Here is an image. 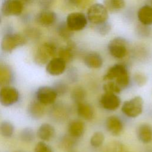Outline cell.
Wrapping results in <instances>:
<instances>
[{
	"instance_id": "obj_3",
	"label": "cell",
	"mask_w": 152,
	"mask_h": 152,
	"mask_svg": "<svg viewBox=\"0 0 152 152\" xmlns=\"http://www.w3.org/2000/svg\"><path fill=\"white\" fill-rule=\"evenodd\" d=\"M86 17L91 24L96 25L107 21L108 11L103 4L96 3L88 8Z\"/></svg>"
},
{
	"instance_id": "obj_4",
	"label": "cell",
	"mask_w": 152,
	"mask_h": 152,
	"mask_svg": "<svg viewBox=\"0 0 152 152\" xmlns=\"http://www.w3.org/2000/svg\"><path fill=\"white\" fill-rule=\"evenodd\" d=\"M143 99L141 96H135L125 101L122 105L121 110L126 116L136 118L141 114L143 110Z\"/></svg>"
},
{
	"instance_id": "obj_41",
	"label": "cell",
	"mask_w": 152,
	"mask_h": 152,
	"mask_svg": "<svg viewBox=\"0 0 152 152\" xmlns=\"http://www.w3.org/2000/svg\"><path fill=\"white\" fill-rule=\"evenodd\" d=\"M17 1L20 2L23 5L31 4L34 1V0H17Z\"/></svg>"
},
{
	"instance_id": "obj_1",
	"label": "cell",
	"mask_w": 152,
	"mask_h": 152,
	"mask_svg": "<svg viewBox=\"0 0 152 152\" xmlns=\"http://www.w3.org/2000/svg\"><path fill=\"white\" fill-rule=\"evenodd\" d=\"M58 54V49L55 44L52 42H45L41 45L35 52L34 61L39 65L47 64Z\"/></svg>"
},
{
	"instance_id": "obj_14",
	"label": "cell",
	"mask_w": 152,
	"mask_h": 152,
	"mask_svg": "<svg viewBox=\"0 0 152 152\" xmlns=\"http://www.w3.org/2000/svg\"><path fill=\"white\" fill-rule=\"evenodd\" d=\"M75 48V43L71 40H68L66 46L61 47L58 50V55L66 63L70 62L74 58Z\"/></svg>"
},
{
	"instance_id": "obj_42",
	"label": "cell",
	"mask_w": 152,
	"mask_h": 152,
	"mask_svg": "<svg viewBox=\"0 0 152 152\" xmlns=\"http://www.w3.org/2000/svg\"><path fill=\"white\" fill-rule=\"evenodd\" d=\"M14 152H26V151H23V150H17V151H15Z\"/></svg>"
},
{
	"instance_id": "obj_18",
	"label": "cell",
	"mask_w": 152,
	"mask_h": 152,
	"mask_svg": "<svg viewBox=\"0 0 152 152\" xmlns=\"http://www.w3.org/2000/svg\"><path fill=\"white\" fill-rule=\"evenodd\" d=\"M137 135L141 142L149 143L152 140V127L147 124H141L137 128Z\"/></svg>"
},
{
	"instance_id": "obj_33",
	"label": "cell",
	"mask_w": 152,
	"mask_h": 152,
	"mask_svg": "<svg viewBox=\"0 0 152 152\" xmlns=\"http://www.w3.org/2000/svg\"><path fill=\"white\" fill-rule=\"evenodd\" d=\"M52 87L56 91L58 96H63L68 91L67 84L64 81L62 80L56 81L54 83L53 86Z\"/></svg>"
},
{
	"instance_id": "obj_5",
	"label": "cell",
	"mask_w": 152,
	"mask_h": 152,
	"mask_svg": "<svg viewBox=\"0 0 152 152\" xmlns=\"http://www.w3.org/2000/svg\"><path fill=\"white\" fill-rule=\"evenodd\" d=\"M107 49L109 53L113 58L116 59L123 58L127 53L126 40L122 37H115L109 42Z\"/></svg>"
},
{
	"instance_id": "obj_38",
	"label": "cell",
	"mask_w": 152,
	"mask_h": 152,
	"mask_svg": "<svg viewBox=\"0 0 152 152\" xmlns=\"http://www.w3.org/2000/svg\"><path fill=\"white\" fill-rule=\"evenodd\" d=\"M55 0H37V4L43 10H49L53 5Z\"/></svg>"
},
{
	"instance_id": "obj_9",
	"label": "cell",
	"mask_w": 152,
	"mask_h": 152,
	"mask_svg": "<svg viewBox=\"0 0 152 152\" xmlns=\"http://www.w3.org/2000/svg\"><path fill=\"white\" fill-rule=\"evenodd\" d=\"M24 5L17 0H6L1 5V13L6 17L18 16L23 10Z\"/></svg>"
},
{
	"instance_id": "obj_35",
	"label": "cell",
	"mask_w": 152,
	"mask_h": 152,
	"mask_svg": "<svg viewBox=\"0 0 152 152\" xmlns=\"http://www.w3.org/2000/svg\"><path fill=\"white\" fill-rule=\"evenodd\" d=\"M69 137L65 136L61 140V142H60V145L65 149H68L72 145H73V139H75L71 136L68 135Z\"/></svg>"
},
{
	"instance_id": "obj_37",
	"label": "cell",
	"mask_w": 152,
	"mask_h": 152,
	"mask_svg": "<svg viewBox=\"0 0 152 152\" xmlns=\"http://www.w3.org/2000/svg\"><path fill=\"white\" fill-rule=\"evenodd\" d=\"M134 81L138 86H142L147 81V77L142 74H136L134 75Z\"/></svg>"
},
{
	"instance_id": "obj_24",
	"label": "cell",
	"mask_w": 152,
	"mask_h": 152,
	"mask_svg": "<svg viewBox=\"0 0 152 152\" xmlns=\"http://www.w3.org/2000/svg\"><path fill=\"white\" fill-rule=\"evenodd\" d=\"M104 6L111 12H116L122 10L125 7L124 0H104Z\"/></svg>"
},
{
	"instance_id": "obj_43",
	"label": "cell",
	"mask_w": 152,
	"mask_h": 152,
	"mask_svg": "<svg viewBox=\"0 0 152 152\" xmlns=\"http://www.w3.org/2000/svg\"><path fill=\"white\" fill-rule=\"evenodd\" d=\"M1 17H0V23H1Z\"/></svg>"
},
{
	"instance_id": "obj_13",
	"label": "cell",
	"mask_w": 152,
	"mask_h": 152,
	"mask_svg": "<svg viewBox=\"0 0 152 152\" xmlns=\"http://www.w3.org/2000/svg\"><path fill=\"white\" fill-rule=\"evenodd\" d=\"M105 125L107 130L113 135H119L124 128L122 121L117 116L112 115L109 116L105 122Z\"/></svg>"
},
{
	"instance_id": "obj_15",
	"label": "cell",
	"mask_w": 152,
	"mask_h": 152,
	"mask_svg": "<svg viewBox=\"0 0 152 152\" xmlns=\"http://www.w3.org/2000/svg\"><path fill=\"white\" fill-rule=\"evenodd\" d=\"M85 130L84 123L79 119H75L69 122L68 126V135L74 138L81 137Z\"/></svg>"
},
{
	"instance_id": "obj_28",
	"label": "cell",
	"mask_w": 152,
	"mask_h": 152,
	"mask_svg": "<svg viewBox=\"0 0 152 152\" xmlns=\"http://www.w3.org/2000/svg\"><path fill=\"white\" fill-rule=\"evenodd\" d=\"M34 132L32 128L27 127L24 128L20 134V140L26 143H30L34 140Z\"/></svg>"
},
{
	"instance_id": "obj_44",
	"label": "cell",
	"mask_w": 152,
	"mask_h": 152,
	"mask_svg": "<svg viewBox=\"0 0 152 152\" xmlns=\"http://www.w3.org/2000/svg\"><path fill=\"white\" fill-rule=\"evenodd\" d=\"M71 152H75V151H71Z\"/></svg>"
},
{
	"instance_id": "obj_19",
	"label": "cell",
	"mask_w": 152,
	"mask_h": 152,
	"mask_svg": "<svg viewBox=\"0 0 152 152\" xmlns=\"http://www.w3.org/2000/svg\"><path fill=\"white\" fill-rule=\"evenodd\" d=\"M84 62L89 68L97 69L102 66L103 59L99 53L91 52L85 56Z\"/></svg>"
},
{
	"instance_id": "obj_45",
	"label": "cell",
	"mask_w": 152,
	"mask_h": 152,
	"mask_svg": "<svg viewBox=\"0 0 152 152\" xmlns=\"http://www.w3.org/2000/svg\"><path fill=\"white\" fill-rule=\"evenodd\" d=\"M151 1H152V0H151Z\"/></svg>"
},
{
	"instance_id": "obj_32",
	"label": "cell",
	"mask_w": 152,
	"mask_h": 152,
	"mask_svg": "<svg viewBox=\"0 0 152 152\" xmlns=\"http://www.w3.org/2000/svg\"><path fill=\"white\" fill-rule=\"evenodd\" d=\"M103 89L105 93H111L116 94L122 91L115 81H113L112 80L108 81L106 83L104 84L103 86Z\"/></svg>"
},
{
	"instance_id": "obj_34",
	"label": "cell",
	"mask_w": 152,
	"mask_h": 152,
	"mask_svg": "<svg viewBox=\"0 0 152 152\" xmlns=\"http://www.w3.org/2000/svg\"><path fill=\"white\" fill-rule=\"evenodd\" d=\"M34 152H53L52 148L43 141L39 142L35 146Z\"/></svg>"
},
{
	"instance_id": "obj_27",
	"label": "cell",
	"mask_w": 152,
	"mask_h": 152,
	"mask_svg": "<svg viewBox=\"0 0 152 152\" xmlns=\"http://www.w3.org/2000/svg\"><path fill=\"white\" fill-rule=\"evenodd\" d=\"M56 30L59 36L64 39H69L73 34V31L69 28L66 22L64 21L59 23Z\"/></svg>"
},
{
	"instance_id": "obj_25",
	"label": "cell",
	"mask_w": 152,
	"mask_h": 152,
	"mask_svg": "<svg viewBox=\"0 0 152 152\" xmlns=\"http://www.w3.org/2000/svg\"><path fill=\"white\" fill-rule=\"evenodd\" d=\"M86 97V92L84 88L80 86H77L74 88L71 93V97L73 102L77 104L79 103L84 102Z\"/></svg>"
},
{
	"instance_id": "obj_40",
	"label": "cell",
	"mask_w": 152,
	"mask_h": 152,
	"mask_svg": "<svg viewBox=\"0 0 152 152\" xmlns=\"http://www.w3.org/2000/svg\"><path fill=\"white\" fill-rule=\"evenodd\" d=\"M107 152H128L126 151L124 148L121 145V144H113L111 147H110L109 150Z\"/></svg>"
},
{
	"instance_id": "obj_23",
	"label": "cell",
	"mask_w": 152,
	"mask_h": 152,
	"mask_svg": "<svg viewBox=\"0 0 152 152\" xmlns=\"http://www.w3.org/2000/svg\"><path fill=\"white\" fill-rule=\"evenodd\" d=\"M13 78V72L10 67L6 64H0V86H8L12 82Z\"/></svg>"
},
{
	"instance_id": "obj_20",
	"label": "cell",
	"mask_w": 152,
	"mask_h": 152,
	"mask_svg": "<svg viewBox=\"0 0 152 152\" xmlns=\"http://www.w3.org/2000/svg\"><path fill=\"white\" fill-rule=\"evenodd\" d=\"M37 134L40 140L43 141H50L55 136V129L52 125L45 123L40 126Z\"/></svg>"
},
{
	"instance_id": "obj_21",
	"label": "cell",
	"mask_w": 152,
	"mask_h": 152,
	"mask_svg": "<svg viewBox=\"0 0 152 152\" xmlns=\"http://www.w3.org/2000/svg\"><path fill=\"white\" fill-rule=\"evenodd\" d=\"M77 112L80 117L87 121L92 119L94 116V110L92 106L85 102L77 104Z\"/></svg>"
},
{
	"instance_id": "obj_17",
	"label": "cell",
	"mask_w": 152,
	"mask_h": 152,
	"mask_svg": "<svg viewBox=\"0 0 152 152\" xmlns=\"http://www.w3.org/2000/svg\"><path fill=\"white\" fill-rule=\"evenodd\" d=\"M127 71L128 69L125 65L121 64H115L109 68L106 73L103 75V80L104 81L113 80Z\"/></svg>"
},
{
	"instance_id": "obj_11",
	"label": "cell",
	"mask_w": 152,
	"mask_h": 152,
	"mask_svg": "<svg viewBox=\"0 0 152 152\" xmlns=\"http://www.w3.org/2000/svg\"><path fill=\"white\" fill-rule=\"evenodd\" d=\"M66 62L59 57L51 59L46 64V72L53 76L61 75L66 69Z\"/></svg>"
},
{
	"instance_id": "obj_6",
	"label": "cell",
	"mask_w": 152,
	"mask_h": 152,
	"mask_svg": "<svg viewBox=\"0 0 152 152\" xmlns=\"http://www.w3.org/2000/svg\"><path fill=\"white\" fill-rule=\"evenodd\" d=\"M66 23L72 31L84 29L87 24V17L82 12H74L69 14L66 17Z\"/></svg>"
},
{
	"instance_id": "obj_10",
	"label": "cell",
	"mask_w": 152,
	"mask_h": 152,
	"mask_svg": "<svg viewBox=\"0 0 152 152\" xmlns=\"http://www.w3.org/2000/svg\"><path fill=\"white\" fill-rule=\"evenodd\" d=\"M102 107L107 110H115L121 104V99L116 94L105 93L102 94L100 99Z\"/></svg>"
},
{
	"instance_id": "obj_31",
	"label": "cell",
	"mask_w": 152,
	"mask_h": 152,
	"mask_svg": "<svg viewBox=\"0 0 152 152\" xmlns=\"http://www.w3.org/2000/svg\"><path fill=\"white\" fill-rule=\"evenodd\" d=\"M94 26L96 31L102 36L107 34L110 32L112 28L110 23H109L107 21Z\"/></svg>"
},
{
	"instance_id": "obj_26",
	"label": "cell",
	"mask_w": 152,
	"mask_h": 152,
	"mask_svg": "<svg viewBox=\"0 0 152 152\" xmlns=\"http://www.w3.org/2000/svg\"><path fill=\"white\" fill-rule=\"evenodd\" d=\"M14 131L12 124L7 121H4L0 123V134L5 138L11 137Z\"/></svg>"
},
{
	"instance_id": "obj_7",
	"label": "cell",
	"mask_w": 152,
	"mask_h": 152,
	"mask_svg": "<svg viewBox=\"0 0 152 152\" xmlns=\"http://www.w3.org/2000/svg\"><path fill=\"white\" fill-rule=\"evenodd\" d=\"M18 91L14 87L6 86L0 90V103L4 106H10L17 103L19 99Z\"/></svg>"
},
{
	"instance_id": "obj_39",
	"label": "cell",
	"mask_w": 152,
	"mask_h": 152,
	"mask_svg": "<svg viewBox=\"0 0 152 152\" xmlns=\"http://www.w3.org/2000/svg\"><path fill=\"white\" fill-rule=\"evenodd\" d=\"M148 26H145L144 24H142L141 26H140L138 28V33L141 36H147L150 33V30L148 27Z\"/></svg>"
},
{
	"instance_id": "obj_30",
	"label": "cell",
	"mask_w": 152,
	"mask_h": 152,
	"mask_svg": "<svg viewBox=\"0 0 152 152\" xmlns=\"http://www.w3.org/2000/svg\"><path fill=\"white\" fill-rule=\"evenodd\" d=\"M24 35L27 37V39L31 40H37L41 36V31L35 27H27L24 30Z\"/></svg>"
},
{
	"instance_id": "obj_36",
	"label": "cell",
	"mask_w": 152,
	"mask_h": 152,
	"mask_svg": "<svg viewBox=\"0 0 152 152\" xmlns=\"http://www.w3.org/2000/svg\"><path fill=\"white\" fill-rule=\"evenodd\" d=\"M87 0H66V4L72 7L81 8L86 5Z\"/></svg>"
},
{
	"instance_id": "obj_16",
	"label": "cell",
	"mask_w": 152,
	"mask_h": 152,
	"mask_svg": "<svg viewBox=\"0 0 152 152\" xmlns=\"http://www.w3.org/2000/svg\"><path fill=\"white\" fill-rule=\"evenodd\" d=\"M28 115L34 119H39L44 115L45 112V105L37 99L31 101L28 106Z\"/></svg>"
},
{
	"instance_id": "obj_22",
	"label": "cell",
	"mask_w": 152,
	"mask_h": 152,
	"mask_svg": "<svg viewBox=\"0 0 152 152\" xmlns=\"http://www.w3.org/2000/svg\"><path fill=\"white\" fill-rule=\"evenodd\" d=\"M140 22L145 26L152 24V7L150 5H144L141 7L137 13Z\"/></svg>"
},
{
	"instance_id": "obj_29",
	"label": "cell",
	"mask_w": 152,
	"mask_h": 152,
	"mask_svg": "<svg viewBox=\"0 0 152 152\" xmlns=\"http://www.w3.org/2000/svg\"><path fill=\"white\" fill-rule=\"evenodd\" d=\"M104 140V134L100 131H97L92 135L90 138V144L93 147L97 148L102 145Z\"/></svg>"
},
{
	"instance_id": "obj_8",
	"label": "cell",
	"mask_w": 152,
	"mask_h": 152,
	"mask_svg": "<svg viewBox=\"0 0 152 152\" xmlns=\"http://www.w3.org/2000/svg\"><path fill=\"white\" fill-rule=\"evenodd\" d=\"M58 95L52 87L41 86L36 92V99L43 104L49 105L53 104Z\"/></svg>"
},
{
	"instance_id": "obj_12",
	"label": "cell",
	"mask_w": 152,
	"mask_h": 152,
	"mask_svg": "<svg viewBox=\"0 0 152 152\" xmlns=\"http://www.w3.org/2000/svg\"><path fill=\"white\" fill-rule=\"evenodd\" d=\"M56 20V13L49 10L42 11L37 14L35 18L36 22L43 27H49L53 25Z\"/></svg>"
},
{
	"instance_id": "obj_2",
	"label": "cell",
	"mask_w": 152,
	"mask_h": 152,
	"mask_svg": "<svg viewBox=\"0 0 152 152\" xmlns=\"http://www.w3.org/2000/svg\"><path fill=\"white\" fill-rule=\"evenodd\" d=\"M27 42V37L18 33H7L3 37L1 43V49L5 52H11L19 46L24 45Z\"/></svg>"
}]
</instances>
